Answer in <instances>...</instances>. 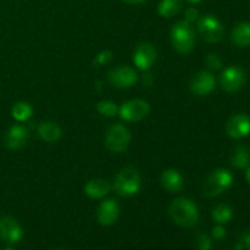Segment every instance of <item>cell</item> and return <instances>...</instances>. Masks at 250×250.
Instances as JSON below:
<instances>
[{"instance_id": "6da1fadb", "label": "cell", "mask_w": 250, "mask_h": 250, "mask_svg": "<svg viewBox=\"0 0 250 250\" xmlns=\"http://www.w3.org/2000/svg\"><path fill=\"white\" fill-rule=\"evenodd\" d=\"M168 214L175 224L182 227L194 226L199 220L197 205L187 198H177L173 200L168 209Z\"/></svg>"}, {"instance_id": "7a4b0ae2", "label": "cell", "mask_w": 250, "mask_h": 250, "mask_svg": "<svg viewBox=\"0 0 250 250\" xmlns=\"http://www.w3.org/2000/svg\"><path fill=\"white\" fill-rule=\"evenodd\" d=\"M194 32L188 21H180L171 29V43L181 54H188L194 46Z\"/></svg>"}, {"instance_id": "3957f363", "label": "cell", "mask_w": 250, "mask_h": 250, "mask_svg": "<svg viewBox=\"0 0 250 250\" xmlns=\"http://www.w3.org/2000/svg\"><path fill=\"white\" fill-rule=\"evenodd\" d=\"M117 194L122 197H131L141 189V176L134 168L126 167L119 172L114 182Z\"/></svg>"}, {"instance_id": "277c9868", "label": "cell", "mask_w": 250, "mask_h": 250, "mask_svg": "<svg viewBox=\"0 0 250 250\" xmlns=\"http://www.w3.org/2000/svg\"><path fill=\"white\" fill-rule=\"evenodd\" d=\"M232 183H233V176L231 175V172L225 168H217L205 181L204 194L210 198L217 197L229 189Z\"/></svg>"}, {"instance_id": "5b68a950", "label": "cell", "mask_w": 250, "mask_h": 250, "mask_svg": "<svg viewBox=\"0 0 250 250\" xmlns=\"http://www.w3.org/2000/svg\"><path fill=\"white\" fill-rule=\"evenodd\" d=\"M129 141H131V134L128 129L124 125H114L107 131L105 144L109 150L114 153H122L127 149Z\"/></svg>"}, {"instance_id": "8992f818", "label": "cell", "mask_w": 250, "mask_h": 250, "mask_svg": "<svg viewBox=\"0 0 250 250\" xmlns=\"http://www.w3.org/2000/svg\"><path fill=\"white\" fill-rule=\"evenodd\" d=\"M198 31L202 34L204 41L209 43H217L224 37V26L216 17L211 15H207L199 20Z\"/></svg>"}, {"instance_id": "52a82bcc", "label": "cell", "mask_w": 250, "mask_h": 250, "mask_svg": "<svg viewBox=\"0 0 250 250\" xmlns=\"http://www.w3.org/2000/svg\"><path fill=\"white\" fill-rule=\"evenodd\" d=\"M150 106L146 102L141 99L129 100L125 103L119 110V114L122 120L128 122H137L143 120L149 114Z\"/></svg>"}, {"instance_id": "ba28073f", "label": "cell", "mask_w": 250, "mask_h": 250, "mask_svg": "<svg viewBox=\"0 0 250 250\" xmlns=\"http://www.w3.org/2000/svg\"><path fill=\"white\" fill-rule=\"evenodd\" d=\"M244 82H246V72L237 66L227 67L220 78L221 87L229 93L238 92L243 87Z\"/></svg>"}, {"instance_id": "9c48e42d", "label": "cell", "mask_w": 250, "mask_h": 250, "mask_svg": "<svg viewBox=\"0 0 250 250\" xmlns=\"http://www.w3.org/2000/svg\"><path fill=\"white\" fill-rule=\"evenodd\" d=\"M23 232L14 217H2L0 220V238L7 244H16L21 241Z\"/></svg>"}, {"instance_id": "30bf717a", "label": "cell", "mask_w": 250, "mask_h": 250, "mask_svg": "<svg viewBox=\"0 0 250 250\" xmlns=\"http://www.w3.org/2000/svg\"><path fill=\"white\" fill-rule=\"evenodd\" d=\"M226 132L231 138L241 139L250 134V117L244 114H237L229 120Z\"/></svg>"}, {"instance_id": "8fae6325", "label": "cell", "mask_w": 250, "mask_h": 250, "mask_svg": "<svg viewBox=\"0 0 250 250\" xmlns=\"http://www.w3.org/2000/svg\"><path fill=\"white\" fill-rule=\"evenodd\" d=\"M138 77L133 68L121 66L109 72V81L112 85L117 88H129L134 85Z\"/></svg>"}, {"instance_id": "7c38bea8", "label": "cell", "mask_w": 250, "mask_h": 250, "mask_svg": "<svg viewBox=\"0 0 250 250\" xmlns=\"http://www.w3.org/2000/svg\"><path fill=\"white\" fill-rule=\"evenodd\" d=\"M156 60V50L150 43H143L138 45L133 54L134 65L139 70L146 71L153 66Z\"/></svg>"}, {"instance_id": "4fadbf2b", "label": "cell", "mask_w": 250, "mask_h": 250, "mask_svg": "<svg viewBox=\"0 0 250 250\" xmlns=\"http://www.w3.org/2000/svg\"><path fill=\"white\" fill-rule=\"evenodd\" d=\"M215 84L214 76L207 71H202L192 78L189 87L195 95H208L214 90Z\"/></svg>"}, {"instance_id": "5bb4252c", "label": "cell", "mask_w": 250, "mask_h": 250, "mask_svg": "<svg viewBox=\"0 0 250 250\" xmlns=\"http://www.w3.org/2000/svg\"><path fill=\"white\" fill-rule=\"evenodd\" d=\"M119 204L114 199H107L100 204L97 217L102 226H111L119 217Z\"/></svg>"}, {"instance_id": "9a60e30c", "label": "cell", "mask_w": 250, "mask_h": 250, "mask_svg": "<svg viewBox=\"0 0 250 250\" xmlns=\"http://www.w3.org/2000/svg\"><path fill=\"white\" fill-rule=\"evenodd\" d=\"M28 139V132L21 125H15L10 127L5 138V146L11 150H17L24 146Z\"/></svg>"}, {"instance_id": "2e32d148", "label": "cell", "mask_w": 250, "mask_h": 250, "mask_svg": "<svg viewBox=\"0 0 250 250\" xmlns=\"http://www.w3.org/2000/svg\"><path fill=\"white\" fill-rule=\"evenodd\" d=\"M161 186L170 193H178L183 188V177L177 170L168 168L161 173Z\"/></svg>"}, {"instance_id": "e0dca14e", "label": "cell", "mask_w": 250, "mask_h": 250, "mask_svg": "<svg viewBox=\"0 0 250 250\" xmlns=\"http://www.w3.org/2000/svg\"><path fill=\"white\" fill-rule=\"evenodd\" d=\"M84 192L92 199H100L110 192V185L103 178L92 180L84 186Z\"/></svg>"}, {"instance_id": "ac0fdd59", "label": "cell", "mask_w": 250, "mask_h": 250, "mask_svg": "<svg viewBox=\"0 0 250 250\" xmlns=\"http://www.w3.org/2000/svg\"><path fill=\"white\" fill-rule=\"evenodd\" d=\"M231 39L234 45L237 46H249L250 45V23L249 22H241L233 28L231 34Z\"/></svg>"}, {"instance_id": "d6986e66", "label": "cell", "mask_w": 250, "mask_h": 250, "mask_svg": "<svg viewBox=\"0 0 250 250\" xmlns=\"http://www.w3.org/2000/svg\"><path fill=\"white\" fill-rule=\"evenodd\" d=\"M38 134L43 141L49 142V143H54V142L59 141L61 137V129L56 124L51 121L42 122L38 126Z\"/></svg>"}, {"instance_id": "ffe728a7", "label": "cell", "mask_w": 250, "mask_h": 250, "mask_svg": "<svg viewBox=\"0 0 250 250\" xmlns=\"http://www.w3.org/2000/svg\"><path fill=\"white\" fill-rule=\"evenodd\" d=\"M231 163L237 168H247L250 164V151L247 146H238L233 151V155L231 158Z\"/></svg>"}, {"instance_id": "44dd1931", "label": "cell", "mask_w": 250, "mask_h": 250, "mask_svg": "<svg viewBox=\"0 0 250 250\" xmlns=\"http://www.w3.org/2000/svg\"><path fill=\"white\" fill-rule=\"evenodd\" d=\"M181 10V0H161L158 5V12L163 17H172Z\"/></svg>"}, {"instance_id": "7402d4cb", "label": "cell", "mask_w": 250, "mask_h": 250, "mask_svg": "<svg viewBox=\"0 0 250 250\" xmlns=\"http://www.w3.org/2000/svg\"><path fill=\"white\" fill-rule=\"evenodd\" d=\"M233 217V211L231 208L226 204H219L212 209V219L215 222L220 225H224L229 222Z\"/></svg>"}, {"instance_id": "603a6c76", "label": "cell", "mask_w": 250, "mask_h": 250, "mask_svg": "<svg viewBox=\"0 0 250 250\" xmlns=\"http://www.w3.org/2000/svg\"><path fill=\"white\" fill-rule=\"evenodd\" d=\"M11 112H12V117H14L16 121L24 122L32 116V114H33V109H32V106L29 104L21 102L14 105Z\"/></svg>"}, {"instance_id": "cb8c5ba5", "label": "cell", "mask_w": 250, "mask_h": 250, "mask_svg": "<svg viewBox=\"0 0 250 250\" xmlns=\"http://www.w3.org/2000/svg\"><path fill=\"white\" fill-rule=\"evenodd\" d=\"M97 110L106 117H114L119 114V107L115 103L110 102V100H103V102L98 103Z\"/></svg>"}, {"instance_id": "d4e9b609", "label": "cell", "mask_w": 250, "mask_h": 250, "mask_svg": "<svg viewBox=\"0 0 250 250\" xmlns=\"http://www.w3.org/2000/svg\"><path fill=\"white\" fill-rule=\"evenodd\" d=\"M207 65L208 67L211 68V70L217 71L222 67V61L217 54L210 53L209 55L207 56Z\"/></svg>"}, {"instance_id": "484cf974", "label": "cell", "mask_w": 250, "mask_h": 250, "mask_svg": "<svg viewBox=\"0 0 250 250\" xmlns=\"http://www.w3.org/2000/svg\"><path fill=\"white\" fill-rule=\"evenodd\" d=\"M195 246L197 248H199L200 250H209L211 249V239H210L209 236L207 234H199L195 239Z\"/></svg>"}, {"instance_id": "4316f807", "label": "cell", "mask_w": 250, "mask_h": 250, "mask_svg": "<svg viewBox=\"0 0 250 250\" xmlns=\"http://www.w3.org/2000/svg\"><path fill=\"white\" fill-rule=\"evenodd\" d=\"M112 59V51L110 50H103L95 56L94 59V63H97L98 66H103L106 65L107 62H110Z\"/></svg>"}, {"instance_id": "83f0119b", "label": "cell", "mask_w": 250, "mask_h": 250, "mask_svg": "<svg viewBox=\"0 0 250 250\" xmlns=\"http://www.w3.org/2000/svg\"><path fill=\"white\" fill-rule=\"evenodd\" d=\"M226 236V229L222 226H215L212 229V237H214L216 241H221V239L225 238Z\"/></svg>"}, {"instance_id": "f1b7e54d", "label": "cell", "mask_w": 250, "mask_h": 250, "mask_svg": "<svg viewBox=\"0 0 250 250\" xmlns=\"http://www.w3.org/2000/svg\"><path fill=\"white\" fill-rule=\"evenodd\" d=\"M199 14H198V10L194 9V7H189V9L186 11V21H188L189 23L194 22L195 20L198 19Z\"/></svg>"}, {"instance_id": "f546056e", "label": "cell", "mask_w": 250, "mask_h": 250, "mask_svg": "<svg viewBox=\"0 0 250 250\" xmlns=\"http://www.w3.org/2000/svg\"><path fill=\"white\" fill-rule=\"evenodd\" d=\"M239 243L243 246V249H250V232H246L242 234Z\"/></svg>"}, {"instance_id": "4dcf8cb0", "label": "cell", "mask_w": 250, "mask_h": 250, "mask_svg": "<svg viewBox=\"0 0 250 250\" xmlns=\"http://www.w3.org/2000/svg\"><path fill=\"white\" fill-rule=\"evenodd\" d=\"M122 1L126 2V4H132V5H134V4H142V2L146 1V0H122Z\"/></svg>"}, {"instance_id": "1f68e13d", "label": "cell", "mask_w": 250, "mask_h": 250, "mask_svg": "<svg viewBox=\"0 0 250 250\" xmlns=\"http://www.w3.org/2000/svg\"><path fill=\"white\" fill-rule=\"evenodd\" d=\"M246 180H247V182L249 183L250 185V167L248 166V167H247V172H246Z\"/></svg>"}, {"instance_id": "d6a6232c", "label": "cell", "mask_w": 250, "mask_h": 250, "mask_svg": "<svg viewBox=\"0 0 250 250\" xmlns=\"http://www.w3.org/2000/svg\"><path fill=\"white\" fill-rule=\"evenodd\" d=\"M186 1L192 2V4H197V2H200V1H202V0H186Z\"/></svg>"}]
</instances>
